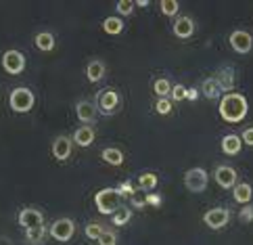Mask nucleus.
<instances>
[{
	"instance_id": "2f4dec72",
	"label": "nucleus",
	"mask_w": 253,
	"mask_h": 245,
	"mask_svg": "<svg viewBox=\"0 0 253 245\" xmlns=\"http://www.w3.org/2000/svg\"><path fill=\"white\" fill-rule=\"evenodd\" d=\"M98 245H117V235L111 229H105L103 235L98 237Z\"/></svg>"
},
{
	"instance_id": "473e14b6",
	"label": "nucleus",
	"mask_w": 253,
	"mask_h": 245,
	"mask_svg": "<svg viewBox=\"0 0 253 245\" xmlns=\"http://www.w3.org/2000/svg\"><path fill=\"white\" fill-rule=\"evenodd\" d=\"M155 111L157 113H169L171 111V101H169V98L168 97H164V98H159V101L155 103Z\"/></svg>"
},
{
	"instance_id": "aec40b11",
	"label": "nucleus",
	"mask_w": 253,
	"mask_h": 245,
	"mask_svg": "<svg viewBox=\"0 0 253 245\" xmlns=\"http://www.w3.org/2000/svg\"><path fill=\"white\" fill-rule=\"evenodd\" d=\"M201 90H203V95L207 98H218V97L224 95V90H222V86L218 84V80L215 78H205L203 84H201Z\"/></svg>"
},
{
	"instance_id": "6e6552de",
	"label": "nucleus",
	"mask_w": 253,
	"mask_h": 245,
	"mask_svg": "<svg viewBox=\"0 0 253 245\" xmlns=\"http://www.w3.org/2000/svg\"><path fill=\"white\" fill-rule=\"evenodd\" d=\"M230 220V212L226 207H211L203 214V222L210 226V229H222Z\"/></svg>"
},
{
	"instance_id": "b1692460",
	"label": "nucleus",
	"mask_w": 253,
	"mask_h": 245,
	"mask_svg": "<svg viewBox=\"0 0 253 245\" xmlns=\"http://www.w3.org/2000/svg\"><path fill=\"white\" fill-rule=\"evenodd\" d=\"M46 226H36V229H28L25 231V239H28V243L32 245H40L44 241V237H46Z\"/></svg>"
},
{
	"instance_id": "a211bd4d",
	"label": "nucleus",
	"mask_w": 253,
	"mask_h": 245,
	"mask_svg": "<svg viewBox=\"0 0 253 245\" xmlns=\"http://www.w3.org/2000/svg\"><path fill=\"white\" fill-rule=\"evenodd\" d=\"M241 145H243V141L239 134H226L222 139V151L226 155H237L241 151Z\"/></svg>"
},
{
	"instance_id": "f257e3e1",
	"label": "nucleus",
	"mask_w": 253,
	"mask_h": 245,
	"mask_svg": "<svg viewBox=\"0 0 253 245\" xmlns=\"http://www.w3.org/2000/svg\"><path fill=\"white\" fill-rule=\"evenodd\" d=\"M220 115L224 117L226 122L230 124H237L241 122L243 117L247 115L249 111V103H247V97L241 95V93H226L220 98Z\"/></svg>"
},
{
	"instance_id": "412c9836",
	"label": "nucleus",
	"mask_w": 253,
	"mask_h": 245,
	"mask_svg": "<svg viewBox=\"0 0 253 245\" xmlns=\"http://www.w3.org/2000/svg\"><path fill=\"white\" fill-rule=\"evenodd\" d=\"M101 157L107 163H111V166H122V163H124V151L117 149V147H105L101 151Z\"/></svg>"
},
{
	"instance_id": "9d476101",
	"label": "nucleus",
	"mask_w": 253,
	"mask_h": 245,
	"mask_svg": "<svg viewBox=\"0 0 253 245\" xmlns=\"http://www.w3.org/2000/svg\"><path fill=\"white\" fill-rule=\"evenodd\" d=\"M213 178H215V183H218L222 189H230V187L237 185L239 174H237V170H234L232 166L220 163V166L215 168V172H213Z\"/></svg>"
},
{
	"instance_id": "4be33fe9",
	"label": "nucleus",
	"mask_w": 253,
	"mask_h": 245,
	"mask_svg": "<svg viewBox=\"0 0 253 245\" xmlns=\"http://www.w3.org/2000/svg\"><path fill=\"white\" fill-rule=\"evenodd\" d=\"M36 47H38L40 50H52V47H55V36H52V32L44 30V32H38L36 34Z\"/></svg>"
},
{
	"instance_id": "5701e85b",
	"label": "nucleus",
	"mask_w": 253,
	"mask_h": 245,
	"mask_svg": "<svg viewBox=\"0 0 253 245\" xmlns=\"http://www.w3.org/2000/svg\"><path fill=\"white\" fill-rule=\"evenodd\" d=\"M130 218H132V210L128 205H120L117 210L111 214V220L115 226H124V224H128L130 222Z\"/></svg>"
},
{
	"instance_id": "c85d7f7f",
	"label": "nucleus",
	"mask_w": 253,
	"mask_h": 245,
	"mask_svg": "<svg viewBox=\"0 0 253 245\" xmlns=\"http://www.w3.org/2000/svg\"><path fill=\"white\" fill-rule=\"evenodd\" d=\"M159 8H161V13H164V15L174 17V15H178L180 4H178V0H161V2H159Z\"/></svg>"
},
{
	"instance_id": "423d86ee",
	"label": "nucleus",
	"mask_w": 253,
	"mask_h": 245,
	"mask_svg": "<svg viewBox=\"0 0 253 245\" xmlns=\"http://www.w3.org/2000/svg\"><path fill=\"white\" fill-rule=\"evenodd\" d=\"M207 180H210V174L203 168H191L184 172V185L188 191L193 193H201V191L207 189Z\"/></svg>"
},
{
	"instance_id": "bb28decb",
	"label": "nucleus",
	"mask_w": 253,
	"mask_h": 245,
	"mask_svg": "<svg viewBox=\"0 0 253 245\" xmlns=\"http://www.w3.org/2000/svg\"><path fill=\"white\" fill-rule=\"evenodd\" d=\"M103 231H105V226H103L101 222H88V224H86V229H84L86 237H88V239H92V241H98V237L103 235Z\"/></svg>"
},
{
	"instance_id": "7c9ffc66",
	"label": "nucleus",
	"mask_w": 253,
	"mask_h": 245,
	"mask_svg": "<svg viewBox=\"0 0 253 245\" xmlns=\"http://www.w3.org/2000/svg\"><path fill=\"white\" fill-rule=\"evenodd\" d=\"M115 11L120 13V15H124V17L132 15V11H134V0H120L117 6H115Z\"/></svg>"
},
{
	"instance_id": "ddd939ff",
	"label": "nucleus",
	"mask_w": 253,
	"mask_h": 245,
	"mask_svg": "<svg viewBox=\"0 0 253 245\" xmlns=\"http://www.w3.org/2000/svg\"><path fill=\"white\" fill-rule=\"evenodd\" d=\"M52 155H55L59 161H65L71 155V139L69 136H57L52 141Z\"/></svg>"
},
{
	"instance_id": "f704fd0d",
	"label": "nucleus",
	"mask_w": 253,
	"mask_h": 245,
	"mask_svg": "<svg viewBox=\"0 0 253 245\" xmlns=\"http://www.w3.org/2000/svg\"><path fill=\"white\" fill-rule=\"evenodd\" d=\"M239 218H241L243 222H251V220H253V205H251V203L243 205L241 212H239Z\"/></svg>"
},
{
	"instance_id": "c9c22d12",
	"label": "nucleus",
	"mask_w": 253,
	"mask_h": 245,
	"mask_svg": "<svg viewBox=\"0 0 253 245\" xmlns=\"http://www.w3.org/2000/svg\"><path fill=\"white\" fill-rule=\"evenodd\" d=\"M117 191H120L122 197H130L134 193V187H132L130 180H124V183H120V187H117Z\"/></svg>"
},
{
	"instance_id": "f03ea898",
	"label": "nucleus",
	"mask_w": 253,
	"mask_h": 245,
	"mask_svg": "<svg viewBox=\"0 0 253 245\" xmlns=\"http://www.w3.org/2000/svg\"><path fill=\"white\" fill-rule=\"evenodd\" d=\"M122 195L117 189H111V187H105L101 191H96L94 193V203L98 207V212L101 214H113L117 207H120L122 203Z\"/></svg>"
},
{
	"instance_id": "20e7f679",
	"label": "nucleus",
	"mask_w": 253,
	"mask_h": 245,
	"mask_svg": "<svg viewBox=\"0 0 253 245\" xmlns=\"http://www.w3.org/2000/svg\"><path fill=\"white\" fill-rule=\"evenodd\" d=\"M122 103V97L115 88H103L101 93L96 95V109L103 115H111L117 111V107Z\"/></svg>"
},
{
	"instance_id": "0eeeda50",
	"label": "nucleus",
	"mask_w": 253,
	"mask_h": 245,
	"mask_svg": "<svg viewBox=\"0 0 253 245\" xmlns=\"http://www.w3.org/2000/svg\"><path fill=\"white\" fill-rule=\"evenodd\" d=\"M17 220L28 231V229H36V226H44V214L38 207H23L19 216H17Z\"/></svg>"
},
{
	"instance_id": "c756f323",
	"label": "nucleus",
	"mask_w": 253,
	"mask_h": 245,
	"mask_svg": "<svg viewBox=\"0 0 253 245\" xmlns=\"http://www.w3.org/2000/svg\"><path fill=\"white\" fill-rule=\"evenodd\" d=\"M130 201H132V205L134 207H144L147 205V191L144 189H134V193L130 195Z\"/></svg>"
},
{
	"instance_id": "4c0bfd02",
	"label": "nucleus",
	"mask_w": 253,
	"mask_h": 245,
	"mask_svg": "<svg viewBox=\"0 0 253 245\" xmlns=\"http://www.w3.org/2000/svg\"><path fill=\"white\" fill-rule=\"evenodd\" d=\"M161 201H164V197H161L159 193H147V203H151V205H161Z\"/></svg>"
},
{
	"instance_id": "f3484780",
	"label": "nucleus",
	"mask_w": 253,
	"mask_h": 245,
	"mask_svg": "<svg viewBox=\"0 0 253 245\" xmlns=\"http://www.w3.org/2000/svg\"><path fill=\"white\" fill-rule=\"evenodd\" d=\"M105 71H107L105 63H103L101 59H92V61H90L88 65H86V78H88L90 82H98V80H103Z\"/></svg>"
},
{
	"instance_id": "7ed1b4c3",
	"label": "nucleus",
	"mask_w": 253,
	"mask_h": 245,
	"mask_svg": "<svg viewBox=\"0 0 253 245\" xmlns=\"http://www.w3.org/2000/svg\"><path fill=\"white\" fill-rule=\"evenodd\" d=\"M8 103H11V109L17 113H28L30 109L34 107L36 98H34V93L28 88V86H17L11 90L8 95Z\"/></svg>"
},
{
	"instance_id": "a878e982",
	"label": "nucleus",
	"mask_w": 253,
	"mask_h": 245,
	"mask_svg": "<svg viewBox=\"0 0 253 245\" xmlns=\"http://www.w3.org/2000/svg\"><path fill=\"white\" fill-rule=\"evenodd\" d=\"M153 90H155V95L159 98H164L171 93V82L168 78H157L155 82H153Z\"/></svg>"
},
{
	"instance_id": "72a5a7b5",
	"label": "nucleus",
	"mask_w": 253,
	"mask_h": 245,
	"mask_svg": "<svg viewBox=\"0 0 253 245\" xmlns=\"http://www.w3.org/2000/svg\"><path fill=\"white\" fill-rule=\"evenodd\" d=\"M171 101H182V98H186V86L182 84H176V86H171Z\"/></svg>"
},
{
	"instance_id": "58836bf2",
	"label": "nucleus",
	"mask_w": 253,
	"mask_h": 245,
	"mask_svg": "<svg viewBox=\"0 0 253 245\" xmlns=\"http://www.w3.org/2000/svg\"><path fill=\"white\" fill-rule=\"evenodd\" d=\"M197 97H199L197 88H186V98H188V101H197Z\"/></svg>"
},
{
	"instance_id": "39448f33",
	"label": "nucleus",
	"mask_w": 253,
	"mask_h": 245,
	"mask_svg": "<svg viewBox=\"0 0 253 245\" xmlns=\"http://www.w3.org/2000/svg\"><path fill=\"white\" fill-rule=\"evenodd\" d=\"M74 233H76V222L71 220V218H59V220L52 222L50 229H48L50 237L57 239V241H63V243L74 237Z\"/></svg>"
},
{
	"instance_id": "6ab92c4d",
	"label": "nucleus",
	"mask_w": 253,
	"mask_h": 245,
	"mask_svg": "<svg viewBox=\"0 0 253 245\" xmlns=\"http://www.w3.org/2000/svg\"><path fill=\"white\" fill-rule=\"evenodd\" d=\"M213 78L218 80V84L222 86L224 95L228 93V90H232V88H234V71H232V67H222V69H220Z\"/></svg>"
},
{
	"instance_id": "9b49d317",
	"label": "nucleus",
	"mask_w": 253,
	"mask_h": 245,
	"mask_svg": "<svg viewBox=\"0 0 253 245\" xmlns=\"http://www.w3.org/2000/svg\"><path fill=\"white\" fill-rule=\"evenodd\" d=\"M228 42H230V47L237 50V52L245 54V52H249L251 47H253V36H251L247 30H234V32L230 34Z\"/></svg>"
},
{
	"instance_id": "1a4fd4ad",
	"label": "nucleus",
	"mask_w": 253,
	"mask_h": 245,
	"mask_svg": "<svg viewBox=\"0 0 253 245\" xmlns=\"http://www.w3.org/2000/svg\"><path fill=\"white\" fill-rule=\"evenodd\" d=\"M2 67L8 71V74H21L25 67V57L19 50H6L2 54Z\"/></svg>"
},
{
	"instance_id": "ea45409f",
	"label": "nucleus",
	"mask_w": 253,
	"mask_h": 245,
	"mask_svg": "<svg viewBox=\"0 0 253 245\" xmlns=\"http://www.w3.org/2000/svg\"><path fill=\"white\" fill-rule=\"evenodd\" d=\"M134 4H138V6H149V0H136Z\"/></svg>"
},
{
	"instance_id": "f8f14e48",
	"label": "nucleus",
	"mask_w": 253,
	"mask_h": 245,
	"mask_svg": "<svg viewBox=\"0 0 253 245\" xmlns=\"http://www.w3.org/2000/svg\"><path fill=\"white\" fill-rule=\"evenodd\" d=\"M76 113H78V120H82L88 126V124L96 122L98 109H96L94 103H90V101H86V98H82V101H78V105H76Z\"/></svg>"
},
{
	"instance_id": "cd10ccee",
	"label": "nucleus",
	"mask_w": 253,
	"mask_h": 245,
	"mask_svg": "<svg viewBox=\"0 0 253 245\" xmlns=\"http://www.w3.org/2000/svg\"><path fill=\"white\" fill-rule=\"evenodd\" d=\"M138 183H140V189H155L157 187V174H153V172H142L138 176Z\"/></svg>"
},
{
	"instance_id": "2eb2a0df",
	"label": "nucleus",
	"mask_w": 253,
	"mask_h": 245,
	"mask_svg": "<svg viewBox=\"0 0 253 245\" xmlns=\"http://www.w3.org/2000/svg\"><path fill=\"white\" fill-rule=\"evenodd\" d=\"M232 197H234V201H239V203H243V205H247L249 201H251V197H253V189H251V185L249 183H237L232 187Z\"/></svg>"
},
{
	"instance_id": "393cba45",
	"label": "nucleus",
	"mask_w": 253,
	"mask_h": 245,
	"mask_svg": "<svg viewBox=\"0 0 253 245\" xmlns=\"http://www.w3.org/2000/svg\"><path fill=\"white\" fill-rule=\"evenodd\" d=\"M103 30L107 34H120L124 30V19H122V17H105Z\"/></svg>"
},
{
	"instance_id": "dca6fc26",
	"label": "nucleus",
	"mask_w": 253,
	"mask_h": 245,
	"mask_svg": "<svg viewBox=\"0 0 253 245\" xmlns=\"http://www.w3.org/2000/svg\"><path fill=\"white\" fill-rule=\"evenodd\" d=\"M92 141H94L92 126H80V128L74 132V143L78 147H88V145H92Z\"/></svg>"
},
{
	"instance_id": "e433bc0d",
	"label": "nucleus",
	"mask_w": 253,
	"mask_h": 245,
	"mask_svg": "<svg viewBox=\"0 0 253 245\" xmlns=\"http://www.w3.org/2000/svg\"><path fill=\"white\" fill-rule=\"evenodd\" d=\"M241 141L249 145V147H253V126H249V128H245L241 132Z\"/></svg>"
},
{
	"instance_id": "4468645a",
	"label": "nucleus",
	"mask_w": 253,
	"mask_h": 245,
	"mask_svg": "<svg viewBox=\"0 0 253 245\" xmlns=\"http://www.w3.org/2000/svg\"><path fill=\"white\" fill-rule=\"evenodd\" d=\"M193 32H195V21L188 15H180L174 21V34L178 38H191Z\"/></svg>"
}]
</instances>
